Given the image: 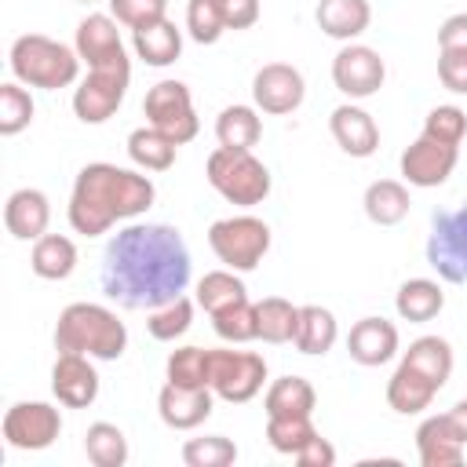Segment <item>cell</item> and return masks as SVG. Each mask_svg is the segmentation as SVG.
Wrapping results in <instances>:
<instances>
[{
	"label": "cell",
	"instance_id": "6da1fadb",
	"mask_svg": "<svg viewBox=\"0 0 467 467\" xmlns=\"http://www.w3.org/2000/svg\"><path fill=\"white\" fill-rule=\"evenodd\" d=\"M190 285V248L168 223H131L102 252V292L124 310H157Z\"/></svg>",
	"mask_w": 467,
	"mask_h": 467
},
{
	"label": "cell",
	"instance_id": "7a4b0ae2",
	"mask_svg": "<svg viewBox=\"0 0 467 467\" xmlns=\"http://www.w3.org/2000/svg\"><path fill=\"white\" fill-rule=\"evenodd\" d=\"M153 197H157V190H153L150 175L95 161V164H84L77 171L66 215H69V226L77 234L99 237L113 223L142 215L153 204Z\"/></svg>",
	"mask_w": 467,
	"mask_h": 467
},
{
	"label": "cell",
	"instance_id": "3957f363",
	"mask_svg": "<svg viewBox=\"0 0 467 467\" xmlns=\"http://www.w3.org/2000/svg\"><path fill=\"white\" fill-rule=\"evenodd\" d=\"M128 347V328L124 321L102 306V303H69L58 314L55 325V350H73L88 354L99 361H117Z\"/></svg>",
	"mask_w": 467,
	"mask_h": 467
},
{
	"label": "cell",
	"instance_id": "277c9868",
	"mask_svg": "<svg viewBox=\"0 0 467 467\" xmlns=\"http://www.w3.org/2000/svg\"><path fill=\"white\" fill-rule=\"evenodd\" d=\"M11 73L18 84L26 88H44V91H58L77 84L80 77V55L77 47H66L62 40H51L44 33H22L11 44Z\"/></svg>",
	"mask_w": 467,
	"mask_h": 467
},
{
	"label": "cell",
	"instance_id": "5b68a950",
	"mask_svg": "<svg viewBox=\"0 0 467 467\" xmlns=\"http://www.w3.org/2000/svg\"><path fill=\"white\" fill-rule=\"evenodd\" d=\"M204 175L212 182V190L237 204V208H252V204H263L270 197V168L252 153V150H226V146H215L208 153V164H204Z\"/></svg>",
	"mask_w": 467,
	"mask_h": 467
},
{
	"label": "cell",
	"instance_id": "8992f818",
	"mask_svg": "<svg viewBox=\"0 0 467 467\" xmlns=\"http://www.w3.org/2000/svg\"><path fill=\"white\" fill-rule=\"evenodd\" d=\"M208 244L223 266L248 274L270 252V226L255 215H226L208 226Z\"/></svg>",
	"mask_w": 467,
	"mask_h": 467
},
{
	"label": "cell",
	"instance_id": "52a82bcc",
	"mask_svg": "<svg viewBox=\"0 0 467 467\" xmlns=\"http://www.w3.org/2000/svg\"><path fill=\"white\" fill-rule=\"evenodd\" d=\"M266 383V358L255 350H208V387L215 398L241 405Z\"/></svg>",
	"mask_w": 467,
	"mask_h": 467
},
{
	"label": "cell",
	"instance_id": "ba28073f",
	"mask_svg": "<svg viewBox=\"0 0 467 467\" xmlns=\"http://www.w3.org/2000/svg\"><path fill=\"white\" fill-rule=\"evenodd\" d=\"M427 263L449 285H467V204L434 212L427 237Z\"/></svg>",
	"mask_w": 467,
	"mask_h": 467
},
{
	"label": "cell",
	"instance_id": "9c48e42d",
	"mask_svg": "<svg viewBox=\"0 0 467 467\" xmlns=\"http://www.w3.org/2000/svg\"><path fill=\"white\" fill-rule=\"evenodd\" d=\"M142 113H146V124H153L157 131H164L171 142H190L197 131H201V120L193 113V99H190V88L182 80H157L150 91H146V102H142Z\"/></svg>",
	"mask_w": 467,
	"mask_h": 467
},
{
	"label": "cell",
	"instance_id": "30bf717a",
	"mask_svg": "<svg viewBox=\"0 0 467 467\" xmlns=\"http://www.w3.org/2000/svg\"><path fill=\"white\" fill-rule=\"evenodd\" d=\"M128 80H131V66L88 69V77L73 91V113L84 124H106L120 109V102L128 95Z\"/></svg>",
	"mask_w": 467,
	"mask_h": 467
},
{
	"label": "cell",
	"instance_id": "8fae6325",
	"mask_svg": "<svg viewBox=\"0 0 467 467\" xmlns=\"http://www.w3.org/2000/svg\"><path fill=\"white\" fill-rule=\"evenodd\" d=\"M62 434V412L47 401H15L4 412V441L22 452H40Z\"/></svg>",
	"mask_w": 467,
	"mask_h": 467
},
{
	"label": "cell",
	"instance_id": "7c38bea8",
	"mask_svg": "<svg viewBox=\"0 0 467 467\" xmlns=\"http://www.w3.org/2000/svg\"><path fill=\"white\" fill-rule=\"evenodd\" d=\"M387 80V66L379 58V51H372L368 44H343L332 58V84L347 95V99H368L383 88Z\"/></svg>",
	"mask_w": 467,
	"mask_h": 467
},
{
	"label": "cell",
	"instance_id": "4fadbf2b",
	"mask_svg": "<svg viewBox=\"0 0 467 467\" xmlns=\"http://www.w3.org/2000/svg\"><path fill=\"white\" fill-rule=\"evenodd\" d=\"M460 161V146H449V142H438L431 135H420L416 142L405 146L401 153V179L409 186H420V190H431V186H441L452 168Z\"/></svg>",
	"mask_w": 467,
	"mask_h": 467
},
{
	"label": "cell",
	"instance_id": "5bb4252c",
	"mask_svg": "<svg viewBox=\"0 0 467 467\" xmlns=\"http://www.w3.org/2000/svg\"><path fill=\"white\" fill-rule=\"evenodd\" d=\"M303 95H306V84H303V73L288 62H266L255 77H252V99H255V109L263 113H292L303 106Z\"/></svg>",
	"mask_w": 467,
	"mask_h": 467
},
{
	"label": "cell",
	"instance_id": "9a60e30c",
	"mask_svg": "<svg viewBox=\"0 0 467 467\" xmlns=\"http://www.w3.org/2000/svg\"><path fill=\"white\" fill-rule=\"evenodd\" d=\"M80 62H88V69H106V66H131L117 18L113 15H88L77 26V40H73Z\"/></svg>",
	"mask_w": 467,
	"mask_h": 467
},
{
	"label": "cell",
	"instance_id": "2e32d148",
	"mask_svg": "<svg viewBox=\"0 0 467 467\" xmlns=\"http://www.w3.org/2000/svg\"><path fill=\"white\" fill-rule=\"evenodd\" d=\"M51 390L66 409H88L99 398V372L88 354L58 350L51 365Z\"/></svg>",
	"mask_w": 467,
	"mask_h": 467
},
{
	"label": "cell",
	"instance_id": "e0dca14e",
	"mask_svg": "<svg viewBox=\"0 0 467 467\" xmlns=\"http://www.w3.org/2000/svg\"><path fill=\"white\" fill-rule=\"evenodd\" d=\"M215 390L212 387H182V383H164L157 394V412L171 431H193L212 416Z\"/></svg>",
	"mask_w": 467,
	"mask_h": 467
},
{
	"label": "cell",
	"instance_id": "ac0fdd59",
	"mask_svg": "<svg viewBox=\"0 0 467 467\" xmlns=\"http://www.w3.org/2000/svg\"><path fill=\"white\" fill-rule=\"evenodd\" d=\"M47 223H51V201L44 190L36 186H22L7 197L4 204V226L15 241H36L47 234Z\"/></svg>",
	"mask_w": 467,
	"mask_h": 467
},
{
	"label": "cell",
	"instance_id": "d6986e66",
	"mask_svg": "<svg viewBox=\"0 0 467 467\" xmlns=\"http://www.w3.org/2000/svg\"><path fill=\"white\" fill-rule=\"evenodd\" d=\"M416 449H420V463L423 467H456V463H463L467 441L452 427L449 412H441V416H427L416 427Z\"/></svg>",
	"mask_w": 467,
	"mask_h": 467
},
{
	"label": "cell",
	"instance_id": "ffe728a7",
	"mask_svg": "<svg viewBox=\"0 0 467 467\" xmlns=\"http://www.w3.org/2000/svg\"><path fill=\"white\" fill-rule=\"evenodd\" d=\"M328 128H332L336 146L347 157H372L376 146H379V128H376L372 113L361 109V106H354V102L336 106L332 117H328Z\"/></svg>",
	"mask_w": 467,
	"mask_h": 467
},
{
	"label": "cell",
	"instance_id": "44dd1931",
	"mask_svg": "<svg viewBox=\"0 0 467 467\" xmlns=\"http://www.w3.org/2000/svg\"><path fill=\"white\" fill-rule=\"evenodd\" d=\"M347 350L365 368L387 365L398 354V328H394V321H387V317H361L350 328V336H347Z\"/></svg>",
	"mask_w": 467,
	"mask_h": 467
},
{
	"label": "cell",
	"instance_id": "7402d4cb",
	"mask_svg": "<svg viewBox=\"0 0 467 467\" xmlns=\"http://www.w3.org/2000/svg\"><path fill=\"white\" fill-rule=\"evenodd\" d=\"M317 29L332 40H343L350 44L354 36H361L372 22V7L368 0H317Z\"/></svg>",
	"mask_w": 467,
	"mask_h": 467
},
{
	"label": "cell",
	"instance_id": "603a6c76",
	"mask_svg": "<svg viewBox=\"0 0 467 467\" xmlns=\"http://www.w3.org/2000/svg\"><path fill=\"white\" fill-rule=\"evenodd\" d=\"M131 47L146 66H171L182 55V33L175 22L157 18L150 26L131 29Z\"/></svg>",
	"mask_w": 467,
	"mask_h": 467
},
{
	"label": "cell",
	"instance_id": "cb8c5ba5",
	"mask_svg": "<svg viewBox=\"0 0 467 467\" xmlns=\"http://www.w3.org/2000/svg\"><path fill=\"white\" fill-rule=\"evenodd\" d=\"M438 390H441L438 383H431L423 372H416L412 365L401 361V365L394 368L390 383H387V405H390L394 412H401V416H416V412H423V409L434 401Z\"/></svg>",
	"mask_w": 467,
	"mask_h": 467
},
{
	"label": "cell",
	"instance_id": "d4e9b609",
	"mask_svg": "<svg viewBox=\"0 0 467 467\" xmlns=\"http://www.w3.org/2000/svg\"><path fill=\"white\" fill-rule=\"evenodd\" d=\"M441 306H445V292H441V285L431 281V277H409V281L398 288V296H394L398 317H401V321H412V325L434 321V317L441 314Z\"/></svg>",
	"mask_w": 467,
	"mask_h": 467
},
{
	"label": "cell",
	"instance_id": "484cf974",
	"mask_svg": "<svg viewBox=\"0 0 467 467\" xmlns=\"http://www.w3.org/2000/svg\"><path fill=\"white\" fill-rule=\"evenodd\" d=\"M339 339V325H336V314L328 306H317V303H306L299 306V325H296V350L299 354H328Z\"/></svg>",
	"mask_w": 467,
	"mask_h": 467
},
{
	"label": "cell",
	"instance_id": "4316f807",
	"mask_svg": "<svg viewBox=\"0 0 467 467\" xmlns=\"http://www.w3.org/2000/svg\"><path fill=\"white\" fill-rule=\"evenodd\" d=\"M29 266L44 281H66L77 270V244L66 234H44L33 241Z\"/></svg>",
	"mask_w": 467,
	"mask_h": 467
},
{
	"label": "cell",
	"instance_id": "83f0119b",
	"mask_svg": "<svg viewBox=\"0 0 467 467\" xmlns=\"http://www.w3.org/2000/svg\"><path fill=\"white\" fill-rule=\"evenodd\" d=\"M365 215L376 223V226H398L405 215H409V186L398 182V179H376L368 182L365 190Z\"/></svg>",
	"mask_w": 467,
	"mask_h": 467
},
{
	"label": "cell",
	"instance_id": "f1b7e54d",
	"mask_svg": "<svg viewBox=\"0 0 467 467\" xmlns=\"http://www.w3.org/2000/svg\"><path fill=\"white\" fill-rule=\"evenodd\" d=\"M317 405V394L310 387V379L303 376H281L266 387V398H263V409L266 416H310Z\"/></svg>",
	"mask_w": 467,
	"mask_h": 467
},
{
	"label": "cell",
	"instance_id": "f546056e",
	"mask_svg": "<svg viewBox=\"0 0 467 467\" xmlns=\"http://www.w3.org/2000/svg\"><path fill=\"white\" fill-rule=\"evenodd\" d=\"M401 361L412 365L416 372H423L438 387H445L449 376H452V347L441 336H420V339H412L409 350L401 354Z\"/></svg>",
	"mask_w": 467,
	"mask_h": 467
},
{
	"label": "cell",
	"instance_id": "4dcf8cb0",
	"mask_svg": "<svg viewBox=\"0 0 467 467\" xmlns=\"http://www.w3.org/2000/svg\"><path fill=\"white\" fill-rule=\"evenodd\" d=\"M175 153H179V142H171L164 131H157L153 124L146 128H135L128 135V157L142 168V171H168L175 164Z\"/></svg>",
	"mask_w": 467,
	"mask_h": 467
},
{
	"label": "cell",
	"instance_id": "1f68e13d",
	"mask_svg": "<svg viewBox=\"0 0 467 467\" xmlns=\"http://www.w3.org/2000/svg\"><path fill=\"white\" fill-rule=\"evenodd\" d=\"M263 135V120L252 106H226L215 117V139L226 150H252Z\"/></svg>",
	"mask_w": 467,
	"mask_h": 467
},
{
	"label": "cell",
	"instance_id": "d6a6232c",
	"mask_svg": "<svg viewBox=\"0 0 467 467\" xmlns=\"http://www.w3.org/2000/svg\"><path fill=\"white\" fill-rule=\"evenodd\" d=\"M259 314V339L263 343H292L296 339V325H299V306L281 299V296H266L255 303Z\"/></svg>",
	"mask_w": 467,
	"mask_h": 467
},
{
	"label": "cell",
	"instance_id": "836d02e7",
	"mask_svg": "<svg viewBox=\"0 0 467 467\" xmlns=\"http://www.w3.org/2000/svg\"><path fill=\"white\" fill-rule=\"evenodd\" d=\"M241 299H248V288H244V281L237 277V270H230V266L208 270V274L197 281V306L208 310V314H215V310H223V306H230V303H241Z\"/></svg>",
	"mask_w": 467,
	"mask_h": 467
},
{
	"label": "cell",
	"instance_id": "e575fe53",
	"mask_svg": "<svg viewBox=\"0 0 467 467\" xmlns=\"http://www.w3.org/2000/svg\"><path fill=\"white\" fill-rule=\"evenodd\" d=\"M84 452L95 467H124L128 463V438L117 423H91L84 434Z\"/></svg>",
	"mask_w": 467,
	"mask_h": 467
},
{
	"label": "cell",
	"instance_id": "d590c367",
	"mask_svg": "<svg viewBox=\"0 0 467 467\" xmlns=\"http://www.w3.org/2000/svg\"><path fill=\"white\" fill-rule=\"evenodd\" d=\"M212 328L219 339L226 343H252L259 339V314H255V303L252 299H241V303H230L223 310L212 314Z\"/></svg>",
	"mask_w": 467,
	"mask_h": 467
},
{
	"label": "cell",
	"instance_id": "8d00e7d4",
	"mask_svg": "<svg viewBox=\"0 0 467 467\" xmlns=\"http://www.w3.org/2000/svg\"><path fill=\"white\" fill-rule=\"evenodd\" d=\"M190 325H193V299H186V296H175L171 303L150 310V317H146L150 336L161 339V343H171V339L186 336Z\"/></svg>",
	"mask_w": 467,
	"mask_h": 467
},
{
	"label": "cell",
	"instance_id": "74e56055",
	"mask_svg": "<svg viewBox=\"0 0 467 467\" xmlns=\"http://www.w3.org/2000/svg\"><path fill=\"white\" fill-rule=\"evenodd\" d=\"M33 113H36V106H33V95L18 84V80H7V84H0V135H18V131H26L29 124H33Z\"/></svg>",
	"mask_w": 467,
	"mask_h": 467
},
{
	"label": "cell",
	"instance_id": "f35d334b",
	"mask_svg": "<svg viewBox=\"0 0 467 467\" xmlns=\"http://www.w3.org/2000/svg\"><path fill=\"white\" fill-rule=\"evenodd\" d=\"M314 434L317 427L310 423V416H266V441L274 445V452L296 456Z\"/></svg>",
	"mask_w": 467,
	"mask_h": 467
},
{
	"label": "cell",
	"instance_id": "ab89813d",
	"mask_svg": "<svg viewBox=\"0 0 467 467\" xmlns=\"http://www.w3.org/2000/svg\"><path fill=\"white\" fill-rule=\"evenodd\" d=\"M234 460H237V445L226 434H204V438H190L182 445L186 467H230Z\"/></svg>",
	"mask_w": 467,
	"mask_h": 467
},
{
	"label": "cell",
	"instance_id": "60d3db41",
	"mask_svg": "<svg viewBox=\"0 0 467 467\" xmlns=\"http://www.w3.org/2000/svg\"><path fill=\"white\" fill-rule=\"evenodd\" d=\"M168 383L182 387H208V350L204 347H179L168 354Z\"/></svg>",
	"mask_w": 467,
	"mask_h": 467
},
{
	"label": "cell",
	"instance_id": "b9f144b4",
	"mask_svg": "<svg viewBox=\"0 0 467 467\" xmlns=\"http://www.w3.org/2000/svg\"><path fill=\"white\" fill-rule=\"evenodd\" d=\"M186 29H190V36L197 44H215L226 33L219 0H190L186 4Z\"/></svg>",
	"mask_w": 467,
	"mask_h": 467
},
{
	"label": "cell",
	"instance_id": "7bdbcfd3",
	"mask_svg": "<svg viewBox=\"0 0 467 467\" xmlns=\"http://www.w3.org/2000/svg\"><path fill=\"white\" fill-rule=\"evenodd\" d=\"M423 135H431L438 142H449V146H460L463 135H467V113L460 106H434L423 120Z\"/></svg>",
	"mask_w": 467,
	"mask_h": 467
},
{
	"label": "cell",
	"instance_id": "ee69618b",
	"mask_svg": "<svg viewBox=\"0 0 467 467\" xmlns=\"http://www.w3.org/2000/svg\"><path fill=\"white\" fill-rule=\"evenodd\" d=\"M164 11H168V0H109V15L128 29L150 26L157 18H168Z\"/></svg>",
	"mask_w": 467,
	"mask_h": 467
},
{
	"label": "cell",
	"instance_id": "f6af8a7d",
	"mask_svg": "<svg viewBox=\"0 0 467 467\" xmlns=\"http://www.w3.org/2000/svg\"><path fill=\"white\" fill-rule=\"evenodd\" d=\"M438 80L452 95H467V51H438Z\"/></svg>",
	"mask_w": 467,
	"mask_h": 467
},
{
	"label": "cell",
	"instance_id": "bcb514c9",
	"mask_svg": "<svg viewBox=\"0 0 467 467\" xmlns=\"http://www.w3.org/2000/svg\"><path fill=\"white\" fill-rule=\"evenodd\" d=\"M226 29H248L259 22V0H219Z\"/></svg>",
	"mask_w": 467,
	"mask_h": 467
},
{
	"label": "cell",
	"instance_id": "7dc6e473",
	"mask_svg": "<svg viewBox=\"0 0 467 467\" xmlns=\"http://www.w3.org/2000/svg\"><path fill=\"white\" fill-rule=\"evenodd\" d=\"M438 51H467V11L449 15L438 29Z\"/></svg>",
	"mask_w": 467,
	"mask_h": 467
},
{
	"label": "cell",
	"instance_id": "c3c4849f",
	"mask_svg": "<svg viewBox=\"0 0 467 467\" xmlns=\"http://www.w3.org/2000/svg\"><path fill=\"white\" fill-rule=\"evenodd\" d=\"M296 460H299V467H332V463H336V449H332L328 438L314 434V438L296 452Z\"/></svg>",
	"mask_w": 467,
	"mask_h": 467
},
{
	"label": "cell",
	"instance_id": "681fc988",
	"mask_svg": "<svg viewBox=\"0 0 467 467\" xmlns=\"http://www.w3.org/2000/svg\"><path fill=\"white\" fill-rule=\"evenodd\" d=\"M449 420H452V427L463 434V441H467V398H460L452 409H449Z\"/></svg>",
	"mask_w": 467,
	"mask_h": 467
},
{
	"label": "cell",
	"instance_id": "f907efd6",
	"mask_svg": "<svg viewBox=\"0 0 467 467\" xmlns=\"http://www.w3.org/2000/svg\"><path fill=\"white\" fill-rule=\"evenodd\" d=\"M73 4H95V0H73Z\"/></svg>",
	"mask_w": 467,
	"mask_h": 467
}]
</instances>
